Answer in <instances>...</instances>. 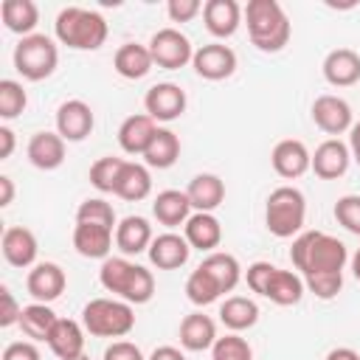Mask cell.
Here are the masks:
<instances>
[{
	"instance_id": "8fae6325",
	"label": "cell",
	"mask_w": 360,
	"mask_h": 360,
	"mask_svg": "<svg viewBox=\"0 0 360 360\" xmlns=\"http://www.w3.org/2000/svg\"><path fill=\"white\" fill-rule=\"evenodd\" d=\"M194 73L208 82H222L236 70V53L222 42H208L194 51Z\"/></svg>"
},
{
	"instance_id": "e575fe53",
	"label": "cell",
	"mask_w": 360,
	"mask_h": 360,
	"mask_svg": "<svg viewBox=\"0 0 360 360\" xmlns=\"http://www.w3.org/2000/svg\"><path fill=\"white\" fill-rule=\"evenodd\" d=\"M132 273H135V262L124 259V256H107L101 262V270H98V281L107 292L124 298L129 281H132Z\"/></svg>"
},
{
	"instance_id": "c3c4849f",
	"label": "cell",
	"mask_w": 360,
	"mask_h": 360,
	"mask_svg": "<svg viewBox=\"0 0 360 360\" xmlns=\"http://www.w3.org/2000/svg\"><path fill=\"white\" fill-rule=\"evenodd\" d=\"M11 152H14V132L8 127H0V160L11 158Z\"/></svg>"
},
{
	"instance_id": "ee69618b",
	"label": "cell",
	"mask_w": 360,
	"mask_h": 360,
	"mask_svg": "<svg viewBox=\"0 0 360 360\" xmlns=\"http://www.w3.org/2000/svg\"><path fill=\"white\" fill-rule=\"evenodd\" d=\"M20 315H22V307L14 301V292L3 284L0 287V326L6 329V326L20 323Z\"/></svg>"
},
{
	"instance_id": "ffe728a7",
	"label": "cell",
	"mask_w": 360,
	"mask_h": 360,
	"mask_svg": "<svg viewBox=\"0 0 360 360\" xmlns=\"http://www.w3.org/2000/svg\"><path fill=\"white\" fill-rule=\"evenodd\" d=\"M45 343L59 360L82 357L84 354V326L79 321H73V318H59Z\"/></svg>"
},
{
	"instance_id": "db71d44e",
	"label": "cell",
	"mask_w": 360,
	"mask_h": 360,
	"mask_svg": "<svg viewBox=\"0 0 360 360\" xmlns=\"http://www.w3.org/2000/svg\"><path fill=\"white\" fill-rule=\"evenodd\" d=\"M73 360H90V357H87V354H82V357H73Z\"/></svg>"
},
{
	"instance_id": "7402d4cb",
	"label": "cell",
	"mask_w": 360,
	"mask_h": 360,
	"mask_svg": "<svg viewBox=\"0 0 360 360\" xmlns=\"http://www.w3.org/2000/svg\"><path fill=\"white\" fill-rule=\"evenodd\" d=\"M158 132V121H152L146 112H135L121 121L118 127V143L127 155H143Z\"/></svg>"
},
{
	"instance_id": "6da1fadb",
	"label": "cell",
	"mask_w": 360,
	"mask_h": 360,
	"mask_svg": "<svg viewBox=\"0 0 360 360\" xmlns=\"http://www.w3.org/2000/svg\"><path fill=\"white\" fill-rule=\"evenodd\" d=\"M290 262L315 298L329 301L343 290V267L349 262V250L338 236H329L323 231H307L295 236Z\"/></svg>"
},
{
	"instance_id": "5bb4252c",
	"label": "cell",
	"mask_w": 360,
	"mask_h": 360,
	"mask_svg": "<svg viewBox=\"0 0 360 360\" xmlns=\"http://www.w3.org/2000/svg\"><path fill=\"white\" fill-rule=\"evenodd\" d=\"M270 163L276 169L278 177L284 180H295L301 177L304 172H309L312 166V155L309 149L304 146V141H295V138H284L273 146V155H270Z\"/></svg>"
},
{
	"instance_id": "816d5d0a",
	"label": "cell",
	"mask_w": 360,
	"mask_h": 360,
	"mask_svg": "<svg viewBox=\"0 0 360 360\" xmlns=\"http://www.w3.org/2000/svg\"><path fill=\"white\" fill-rule=\"evenodd\" d=\"M323 360H360V354H357L354 349H349V346H338V349H332Z\"/></svg>"
},
{
	"instance_id": "277c9868",
	"label": "cell",
	"mask_w": 360,
	"mask_h": 360,
	"mask_svg": "<svg viewBox=\"0 0 360 360\" xmlns=\"http://www.w3.org/2000/svg\"><path fill=\"white\" fill-rule=\"evenodd\" d=\"M248 287L259 292L262 298L278 304V307H292L304 298V278L292 270H281L270 262H253L245 273Z\"/></svg>"
},
{
	"instance_id": "f907efd6",
	"label": "cell",
	"mask_w": 360,
	"mask_h": 360,
	"mask_svg": "<svg viewBox=\"0 0 360 360\" xmlns=\"http://www.w3.org/2000/svg\"><path fill=\"white\" fill-rule=\"evenodd\" d=\"M11 200H14V183H11V177L0 174V205L6 208V205H11Z\"/></svg>"
},
{
	"instance_id": "d6a6232c",
	"label": "cell",
	"mask_w": 360,
	"mask_h": 360,
	"mask_svg": "<svg viewBox=\"0 0 360 360\" xmlns=\"http://www.w3.org/2000/svg\"><path fill=\"white\" fill-rule=\"evenodd\" d=\"M177 158H180V138L172 129L158 127L149 149L143 152L146 166H152V169H169V166L177 163Z\"/></svg>"
},
{
	"instance_id": "7bdbcfd3",
	"label": "cell",
	"mask_w": 360,
	"mask_h": 360,
	"mask_svg": "<svg viewBox=\"0 0 360 360\" xmlns=\"http://www.w3.org/2000/svg\"><path fill=\"white\" fill-rule=\"evenodd\" d=\"M202 11L200 0H169L166 3V14L172 22H188Z\"/></svg>"
},
{
	"instance_id": "8d00e7d4",
	"label": "cell",
	"mask_w": 360,
	"mask_h": 360,
	"mask_svg": "<svg viewBox=\"0 0 360 360\" xmlns=\"http://www.w3.org/2000/svg\"><path fill=\"white\" fill-rule=\"evenodd\" d=\"M219 295H222V290H219V284L214 281V276H211L208 270H202V267L191 270V276L186 278V298H188L194 307H208V304H214Z\"/></svg>"
},
{
	"instance_id": "4316f807",
	"label": "cell",
	"mask_w": 360,
	"mask_h": 360,
	"mask_svg": "<svg viewBox=\"0 0 360 360\" xmlns=\"http://www.w3.org/2000/svg\"><path fill=\"white\" fill-rule=\"evenodd\" d=\"M217 343V323L202 315V312H191L180 321V346L186 352H205Z\"/></svg>"
},
{
	"instance_id": "484cf974",
	"label": "cell",
	"mask_w": 360,
	"mask_h": 360,
	"mask_svg": "<svg viewBox=\"0 0 360 360\" xmlns=\"http://www.w3.org/2000/svg\"><path fill=\"white\" fill-rule=\"evenodd\" d=\"M152 225L143 219V217H124L115 228V248L124 253V256H138L143 250H149L152 245Z\"/></svg>"
},
{
	"instance_id": "603a6c76",
	"label": "cell",
	"mask_w": 360,
	"mask_h": 360,
	"mask_svg": "<svg viewBox=\"0 0 360 360\" xmlns=\"http://www.w3.org/2000/svg\"><path fill=\"white\" fill-rule=\"evenodd\" d=\"M73 248L84 259H107L110 250H112V228L93 225V222H76Z\"/></svg>"
},
{
	"instance_id": "f546056e",
	"label": "cell",
	"mask_w": 360,
	"mask_h": 360,
	"mask_svg": "<svg viewBox=\"0 0 360 360\" xmlns=\"http://www.w3.org/2000/svg\"><path fill=\"white\" fill-rule=\"evenodd\" d=\"M112 65H115V73L124 76V79H143L149 70H152V53H149V45H138V42H124L115 56H112Z\"/></svg>"
},
{
	"instance_id": "bcb514c9",
	"label": "cell",
	"mask_w": 360,
	"mask_h": 360,
	"mask_svg": "<svg viewBox=\"0 0 360 360\" xmlns=\"http://www.w3.org/2000/svg\"><path fill=\"white\" fill-rule=\"evenodd\" d=\"M0 360H39V349L31 340H14L3 349Z\"/></svg>"
},
{
	"instance_id": "2e32d148",
	"label": "cell",
	"mask_w": 360,
	"mask_h": 360,
	"mask_svg": "<svg viewBox=\"0 0 360 360\" xmlns=\"http://www.w3.org/2000/svg\"><path fill=\"white\" fill-rule=\"evenodd\" d=\"M3 259L11 264V267H34L37 264V253H39V245H37V236L34 231L22 228V225H11L3 231Z\"/></svg>"
},
{
	"instance_id": "4dcf8cb0",
	"label": "cell",
	"mask_w": 360,
	"mask_h": 360,
	"mask_svg": "<svg viewBox=\"0 0 360 360\" xmlns=\"http://www.w3.org/2000/svg\"><path fill=\"white\" fill-rule=\"evenodd\" d=\"M152 191V174L143 163H135V160H127L121 174H118V183H115V191L121 200H129V202H138V200H146Z\"/></svg>"
},
{
	"instance_id": "ab89813d",
	"label": "cell",
	"mask_w": 360,
	"mask_h": 360,
	"mask_svg": "<svg viewBox=\"0 0 360 360\" xmlns=\"http://www.w3.org/2000/svg\"><path fill=\"white\" fill-rule=\"evenodd\" d=\"M76 222H93V225H107V228H118L115 222V211L107 200L101 197H90L76 208Z\"/></svg>"
},
{
	"instance_id": "681fc988",
	"label": "cell",
	"mask_w": 360,
	"mask_h": 360,
	"mask_svg": "<svg viewBox=\"0 0 360 360\" xmlns=\"http://www.w3.org/2000/svg\"><path fill=\"white\" fill-rule=\"evenodd\" d=\"M349 152H352V160L360 166V121L352 124L349 129Z\"/></svg>"
},
{
	"instance_id": "30bf717a",
	"label": "cell",
	"mask_w": 360,
	"mask_h": 360,
	"mask_svg": "<svg viewBox=\"0 0 360 360\" xmlns=\"http://www.w3.org/2000/svg\"><path fill=\"white\" fill-rule=\"evenodd\" d=\"M68 287V276L56 262H37L25 276V290L34 301L51 304L56 301Z\"/></svg>"
},
{
	"instance_id": "b9f144b4",
	"label": "cell",
	"mask_w": 360,
	"mask_h": 360,
	"mask_svg": "<svg viewBox=\"0 0 360 360\" xmlns=\"http://www.w3.org/2000/svg\"><path fill=\"white\" fill-rule=\"evenodd\" d=\"M335 219L349 233L360 236V194H346L335 202Z\"/></svg>"
},
{
	"instance_id": "83f0119b",
	"label": "cell",
	"mask_w": 360,
	"mask_h": 360,
	"mask_svg": "<svg viewBox=\"0 0 360 360\" xmlns=\"http://www.w3.org/2000/svg\"><path fill=\"white\" fill-rule=\"evenodd\" d=\"M186 194H188V200H191V208L211 214V211H214V208H219V205H222V200H225V183H222L217 174L202 172V174L191 177V183H188Z\"/></svg>"
},
{
	"instance_id": "74e56055",
	"label": "cell",
	"mask_w": 360,
	"mask_h": 360,
	"mask_svg": "<svg viewBox=\"0 0 360 360\" xmlns=\"http://www.w3.org/2000/svg\"><path fill=\"white\" fill-rule=\"evenodd\" d=\"M124 163H127L124 158H112V155L98 158V160L90 166V183H93V188H98L101 194H112Z\"/></svg>"
},
{
	"instance_id": "7c38bea8",
	"label": "cell",
	"mask_w": 360,
	"mask_h": 360,
	"mask_svg": "<svg viewBox=\"0 0 360 360\" xmlns=\"http://www.w3.org/2000/svg\"><path fill=\"white\" fill-rule=\"evenodd\" d=\"M93 124H96L93 110H90V104L82 101V98H68V101H62L59 110H56V132H59L65 141H70V143L84 141V138L93 132Z\"/></svg>"
},
{
	"instance_id": "f5cc1de1",
	"label": "cell",
	"mask_w": 360,
	"mask_h": 360,
	"mask_svg": "<svg viewBox=\"0 0 360 360\" xmlns=\"http://www.w3.org/2000/svg\"><path fill=\"white\" fill-rule=\"evenodd\" d=\"M352 273H354V278L360 281V250L352 256Z\"/></svg>"
},
{
	"instance_id": "1f68e13d",
	"label": "cell",
	"mask_w": 360,
	"mask_h": 360,
	"mask_svg": "<svg viewBox=\"0 0 360 360\" xmlns=\"http://www.w3.org/2000/svg\"><path fill=\"white\" fill-rule=\"evenodd\" d=\"M219 321L225 323V329L231 332H245L250 326H256L259 321V307L253 298L245 295H231L219 304Z\"/></svg>"
},
{
	"instance_id": "9c48e42d",
	"label": "cell",
	"mask_w": 360,
	"mask_h": 360,
	"mask_svg": "<svg viewBox=\"0 0 360 360\" xmlns=\"http://www.w3.org/2000/svg\"><path fill=\"white\" fill-rule=\"evenodd\" d=\"M143 110L152 121H174L186 112V90L172 82H158L146 90Z\"/></svg>"
},
{
	"instance_id": "9a60e30c",
	"label": "cell",
	"mask_w": 360,
	"mask_h": 360,
	"mask_svg": "<svg viewBox=\"0 0 360 360\" xmlns=\"http://www.w3.org/2000/svg\"><path fill=\"white\" fill-rule=\"evenodd\" d=\"M349 163H352V152H349V143H343L340 138H329L323 141L315 155H312V172L321 177V180H338L349 172Z\"/></svg>"
},
{
	"instance_id": "d590c367",
	"label": "cell",
	"mask_w": 360,
	"mask_h": 360,
	"mask_svg": "<svg viewBox=\"0 0 360 360\" xmlns=\"http://www.w3.org/2000/svg\"><path fill=\"white\" fill-rule=\"evenodd\" d=\"M56 321H59V318H56V312H53L48 304L34 301V304L22 307L20 329H22V335L31 338V340H48V335H51V329L56 326Z\"/></svg>"
},
{
	"instance_id": "3957f363",
	"label": "cell",
	"mask_w": 360,
	"mask_h": 360,
	"mask_svg": "<svg viewBox=\"0 0 360 360\" xmlns=\"http://www.w3.org/2000/svg\"><path fill=\"white\" fill-rule=\"evenodd\" d=\"M250 42L264 53H278L290 42V20L276 0H250L245 6Z\"/></svg>"
},
{
	"instance_id": "ba28073f",
	"label": "cell",
	"mask_w": 360,
	"mask_h": 360,
	"mask_svg": "<svg viewBox=\"0 0 360 360\" xmlns=\"http://www.w3.org/2000/svg\"><path fill=\"white\" fill-rule=\"evenodd\" d=\"M149 53H152V62L163 70H177V68H183L194 59L191 39L177 28L155 31L152 39H149Z\"/></svg>"
},
{
	"instance_id": "7dc6e473",
	"label": "cell",
	"mask_w": 360,
	"mask_h": 360,
	"mask_svg": "<svg viewBox=\"0 0 360 360\" xmlns=\"http://www.w3.org/2000/svg\"><path fill=\"white\" fill-rule=\"evenodd\" d=\"M146 360H186V354L180 349H174V346H158Z\"/></svg>"
},
{
	"instance_id": "60d3db41",
	"label": "cell",
	"mask_w": 360,
	"mask_h": 360,
	"mask_svg": "<svg viewBox=\"0 0 360 360\" xmlns=\"http://www.w3.org/2000/svg\"><path fill=\"white\" fill-rule=\"evenodd\" d=\"M211 360H253V349L245 338L231 332L225 338H217V343L211 346Z\"/></svg>"
},
{
	"instance_id": "44dd1931",
	"label": "cell",
	"mask_w": 360,
	"mask_h": 360,
	"mask_svg": "<svg viewBox=\"0 0 360 360\" xmlns=\"http://www.w3.org/2000/svg\"><path fill=\"white\" fill-rule=\"evenodd\" d=\"M323 79L332 87H352L360 82V53L352 48H335L323 59Z\"/></svg>"
},
{
	"instance_id": "f1b7e54d",
	"label": "cell",
	"mask_w": 360,
	"mask_h": 360,
	"mask_svg": "<svg viewBox=\"0 0 360 360\" xmlns=\"http://www.w3.org/2000/svg\"><path fill=\"white\" fill-rule=\"evenodd\" d=\"M0 17H3V25L11 34L31 37L37 22H39V8H37L34 0H3L0 3Z\"/></svg>"
},
{
	"instance_id": "e0dca14e",
	"label": "cell",
	"mask_w": 360,
	"mask_h": 360,
	"mask_svg": "<svg viewBox=\"0 0 360 360\" xmlns=\"http://www.w3.org/2000/svg\"><path fill=\"white\" fill-rule=\"evenodd\" d=\"M25 155L31 160V166L42 169V172H53L65 163V138L59 132H34L28 146H25Z\"/></svg>"
},
{
	"instance_id": "d4e9b609",
	"label": "cell",
	"mask_w": 360,
	"mask_h": 360,
	"mask_svg": "<svg viewBox=\"0 0 360 360\" xmlns=\"http://www.w3.org/2000/svg\"><path fill=\"white\" fill-rule=\"evenodd\" d=\"M152 214H155V219H158L160 225H166V228H180V225H186L188 217H191V200H188L186 191L166 188V191H160V194L155 197Z\"/></svg>"
},
{
	"instance_id": "836d02e7",
	"label": "cell",
	"mask_w": 360,
	"mask_h": 360,
	"mask_svg": "<svg viewBox=\"0 0 360 360\" xmlns=\"http://www.w3.org/2000/svg\"><path fill=\"white\" fill-rule=\"evenodd\" d=\"M200 267H202V270H208V273L214 276V281L219 284L222 295H225V292H231V290L239 284V278H242V267H239L236 256L222 253V250L208 253V256L200 262Z\"/></svg>"
},
{
	"instance_id": "f6af8a7d",
	"label": "cell",
	"mask_w": 360,
	"mask_h": 360,
	"mask_svg": "<svg viewBox=\"0 0 360 360\" xmlns=\"http://www.w3.org/2000/svg\"><path fill=\"white\" fill-rule=\"evenodd\" d=\"M104 360H146L143 352L129 340H112L104 349Z\"/></svg>"
},
{
	"instance_id": "d6986e66",
	"label": "cell",
	"mask_w": 360,
	"mask_h": 360,
	"mask_svg": "<svg viewBox=\"0 0 360 360\" xmlns=\"http://www.w3.org/2000/svg\"><path fill=\"white\" fill-rule=\"evenodd\" d=\"M202 20L208 34H214L217 39H228L242 22V6L236 0H208L202 3Z\"/></svg>"
},
{
	"instance_id": "4fadbf2b",
	"label": "cell",
	"mask_w": 360,
	"mask_h": 360,
	"mask_svg": "<svg viewBox=\"0 0 360 360\" xmlns=\"http://www.w3.org/2000/svg\"><path fill=\"white\" fill-rule=\"evenodd\" d=\"M312 121L318 129H323L326 135H343L352 129V107L349 101H343L340 96H318L312 101Z\"/></svg>"
},
{
	"instance_id": "52a82bcc",
	"label": "cell",
	"mask_w": 360,
	"mask_h": 360,
	"mask_svg": "<svg viewBox=\"0 0 360 360\" xmlns=\"http://www.w3.org/2000/svg\"><path fill=\"white\" fill-rule=\"evenodd\" d=\"M59 65V48L51 37L45 34H31L22 37L14 48V68L22 79L28 82H42L48 79Z\"/></svg>"
},
{
	"instance_id": "8992f818",
	"label": "cell",
	"mask_w": 360,
	"mask_h": 360,
	"mask_svg": "<svg viewBox=\"0 0 360 360\" xmlns=\"http://www.w3.org/2000/svg\"><path fill=\"white\" fill-rule=\"evenodd\" d=\"M82 326L93 338H124L135 326L132 304L118 298H93L82 309Z\"/></svg>"
},
{
	"instance_id": "cb8c5ba5",
	"label": "cell",
	"mask_w": 360,
	"mask_h": 360,
	"mask_svg": "<svg viewBox=\"0 0 360 360\" xmlns=\"http://www.w3.org/2000/svg\"><path fill=\"white\" fill-rule=\"evenodd\" d=\"M183 236H186V242L191 248L205 250V253H214V248H219V242H222V225H219V219L214 214L197 211L183 225Z\"/></svg>"
},
{
	"instance_id": "ac0fdd59",
	"label": "cell",
	"mask_w": 360,
	"mask_h": 360,
	"mask_svg": "<svg viewBox=\"0 0 360 360\" xmlns=\"http://www.w3.org/2000/svg\"><path fill=\"white\" fill-rule=\"evenodd\" d=\"M149 262L158 267V270H177L188 262V253H191V245L186 242V236L174 233V231H166L160 236L152 239L149 245Z\"/></svg>"
},
{
	"instance_id": "7a4b0ae2",
	"label": "cell",
	"mask_w": 360,
	"mask_h": 360,
	"mask_svg": "<svg viewBox=\"0 0 360 360\" xmlns=\"http://www.w3.org/2000/svg\"><path fill=\"white\" fill-rule=\"evenodd\" d=\"M53 34L73 51H98L107 42V20L82 6H68L53 20Z\"/></svg>"
},
{
	"instance_id": "f35d334b",
	"label": "cell",
	"mask_w": 360,
	"mask_h": 360,
	"mask_svg": "<svg viewBox=\"0 0 360 360\" xmlns=\"http://www.w3.org/2000/svg\"><path fill=\"white\" fill-rule=\"evenodd\" d=\"M28 107V96L25 87L14 79H3L0 82V118H17L22 110Z\"/></svg>"
},
{
	"instance_id": "5b68a950",
	"label": "cell",
	"mask_w": 360,
	"mask_h": 360,
	"mask_svg": "<svg viewBox=\"0 0 360 360\" xmlns=\"http://www.w3.org/2000/svg\"><path fill=\"white\" fill-rule=\"evenodd\" d=\"M307 219V200L295 186H278L270 191L264 205V225L273 236L290 239L304 228Z\"/></svg>"
}]
</instances>
